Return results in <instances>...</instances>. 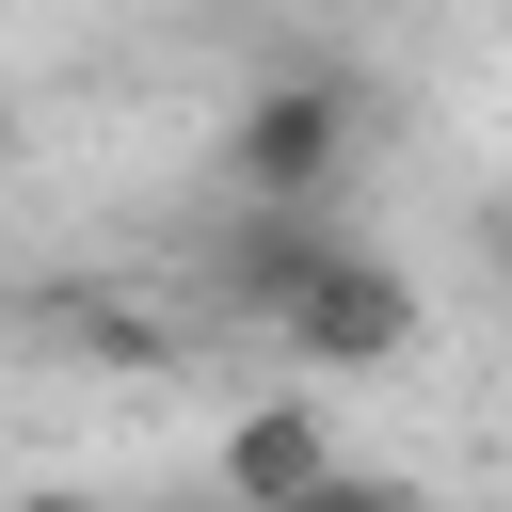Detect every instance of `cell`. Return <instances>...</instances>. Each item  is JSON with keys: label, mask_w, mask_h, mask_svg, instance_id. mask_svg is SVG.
<instances>
[{"label": "cell", "mask_w": 512, "mask_h": 512, "mask_svg": "<svg viewBox=\"0 0 512 512\" xmlns=\"http://www.w3.org/2000/svg\"><path fill=\"white\" fill-rule=\"evenodd\" d=\"M336 160H352V80H336V64L240 80V112H224V192H240V208H320Z\"/></svg>", "instance_id": "obj_1"}, {"label": "cell", "mask_w": 512, "mask_h": 512, "mask_svg": "<svg viewBox=\"0 0 512 512\" xmlns=\"http://www.w3.org/2000/svg\"><path fill=\"white\" fill-rule=\"evenodd\" d=\"M272 352H288V368H320V384L400 368V352H416V272H400L384 240H320V256H304V288L272 304Z\"/></svg>", "instance_id": "obj_2"}, {"label": "cell", "mask_w": 512, "mask_h": 512, "mask_svg": "<svg viewBox=\"0 0 512 512\" xmlns=\"http://www.w3.org/2000/svg\"><path fill=\"white\" fill-rule=\"evenodd\" d=\"M320 240H336L320 208H240V192H224V256H208V304H224V320H272V304L304 288V256H320Z\"/></svg>", "instance_id": "obj_3"}, {"label": "cell", "mask_w": 512, "mask_h": 512, "mask_svg": "<svg viewBox=\"0 0 512 512\" xmlns=\"http://www.w3.org/2000/svg\"><path fill=\"white\" fill-rule=\"evenodd\" d=\"M320 464H336V432H320V400H256V416L224 432V496H240V512H272V496H304Z\"/></svg>", "instance_id": "obj_4"}, {"label": "cell", "mask_w": 512, "mask_h": 512, "mask_svg": "<svg viewBox=\"0 0 512 512\" xmlns=\"http://www.w3.org/2000/svg\"><path fill=\"white\" fill-rule=\"evenodd\" d=\"M272 512H416V480H384V464H320V480L272 496Z\"/></svg>", "instance_id": "obj_5"}, {"label": "cell", "mask_w": 512, "mask_h": 512, "mask_svg": "<svg viewBox=\"0 0 512 512\" xmlns=\"http://www.w3.org/2000/svg\"><path fill=\"white\" fill-rule=\"evenodd\" d=\"M0 512H112V496H80V480H32V496H0Z\"/></svg>", "instance_id": "obj_6"}, {"label": "cell", "mask_w": 512, "mask_h": 512, "mask_svg": "<svg viewBox=\"0 0 512 512\" xmlns=\"http://www.w3.org/2000/svg\"><path fill=\"white\" fill-rule=\"evenodd\" d=\"M176 512H240V496H224V480H208V496H176Z\"/></svg>", "instance_id": "obj_7"}, {"label": "cell", "mask_w": 512, "mask_h": 512, "mask_svg": "<svg viewBox=\"0 0 512 512\" xmlns=\"http://www.w3.org/2000/svg\"><path fill=\"white\" fill-rule=\"evenodd\" d=\"M0 160H16V96H0Z\"/></svg>", "instance_id": "obj_8"}, {"label": "cell", "mask_w": 512, "mask_h": 512, "mask_svg": "<svg viewBox=\"0 0 512 512\" xmlns=\"http://www.w3.org/2000/svg\"><path fill=\"white\" fill-rule=\"evenodd\" d=\"M496 272H512V208H496Z\"/></svg>", "instance_id": "obj_9"}]
</instances>
